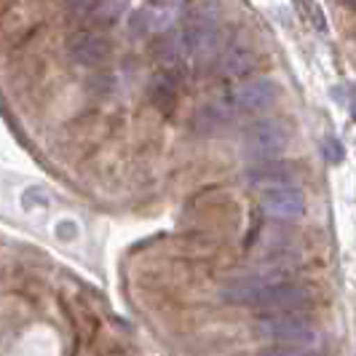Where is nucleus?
Here are the masks:
<instances>
[{"label": "nucleus", "mask_w": 356, "mask_h": 356, "mask_svg": "<svg viewBox=\"0 0 356 356\" xmlns=\"http://www.w3.org/2000/svg\"><path fill=\"white\" fill-rule=\"evenodd\" d=\"M70 56L78 65H99L107 56V46L102 38L91 35V33H81L70 40Z\"/></svg>", "instance_id": "obj_7"}, {"label": "nucleus", "mask_w": 356, "mask_h": 356, "mask_svg": "<svg viewBox=\"0 0 356 356\" xmlns=\"http://www.w3.org/2000/svg\"><path fill=\"white\" fill-rule=\"evenodd\" d=\"M260 207L268 217L273 220H298L305 212L303 191L295 185V179H282V182H268L254 188Z\"/></svg>", "instance_id": "obj_4"}, {"label": "nucleus", "mask_w": 356, "mask_h": 356, "mask_svg": "<svg viewBox=\"0 0 356 356\" xmlns=\"http://www.w3.org/2000/svg\"><path fill=\"white\" fill-rule=\"evenodd\" d=\"M217 43V19H214L212 8H201L193 17L188 19L177 33L172 35L169 43V65H196L209 59Z\"/></svg>", "instance_id": "obj_2"}, {"label": "nucleus", "mask_w": 356, "mask_h": 356, "mask_svg": "<svg viewBox=\"0 0 356 356\" xmlns=\"http://www.w3.org/2000/svg\"><path fill=\"white\" fill-rule=\"evenodd\" d=\"M289 145V129L282 121H260L244 134V153L250 161L268 163L276 161Z\"/></svg>", "instance_id": "obj_5"}, {"label": "nucleus", "mask_w": 356, "mask_h": 356, "mask_svg": "<svg viewBox=\"0 0 356 356\" xmlns=\"http://www.w3.org/2000/svg\"><path fill=\"white\" fill-rule=\"evenodd\" d=\"M327 156H330V161H340L343 159V150L335 143H327Z\"/></svg>", "instance_id": "obj_10"}, {"label": "nucleus", "mask_w": 356, "mask_h": 356, "mask_svg": "<svg viewBox=\"0 0 356 356\" xmlns=\"http://www.w3.org/2000/svg\"><path fill=\"white\" fill-rule=\"evenodd\" d=\"M247 67H250V56H244V54H238V51L225 54V56L220 59V70L225 72V75H241Z\"/></svg>", "instance_id": "obj_9"}, {"label": "nucleus", "mask_w": 356, "mask_h": 356, "mask_svg": "<svg viewBox=\"0 0 356 356\" xmlns=\"http://www.w3.org/2000/svg\"><path fill=\"white\" fill-rule=\"evenodd\" d=\"M257 332L263 338L273 340L279 346H300L308 348L316 340V327L314 321L305 316L303 311H279V314H268L263 319H257Z\"/></svg>", "instance_id": "obj_3"}, {"label": "nucleus", "mask_w": 356, "mask_h": 356, "mask_svg": "<svg viewBox=\"0 0 356 356\" xmlns=\"http://www.w3.org/2000/svg\"><path fill=\"white\" fill-rule=\"evenodd\" d=\"M351 113H354V115H356V97H354V99H351Z\"/></svg>", "instance_id": "obj_11"}, {"label": "nucleus", "mask_w": 356, "mask_h": 356, "mask_svg": "<svg viewBox=\"0 0 356 356\" xmlns=\"http://www.w3.org/2000/svg\"><path fill=\"white\" fill-rule=\"evenodd\" d=\"M70 3L72 11H78V14H89V17H102L107 14L110 8H115L118 6V0H67Z\"/></svg>", "instance_id": "obj_8"}, {"label": "nucleus", "mask_w": 356, "mask_h": 356, "mask_svg": "<svg viewBox=\"0 0 356 356\" xmlns=\"http://www.w3.org/2000/svg\"><path fill=\"white\" fill-rule=\"evenodd\" d=\"M222 300L241 305H254V308H266L268 314H279V311H305L314 303L308 286L292 284L279 273H254L236 279L228 286H222Z\"/></svg>", "instance_id": "obj_1"}, {"label": "nucleus", "mask_w": 356, "mask_h": 356, "mask_svg": "<svg viewBox=\"0 0 356 356\" xmlns=\"http://www.w3.org/2000/svg\"><path fill=\"white\" fill-rule=\"evenodd\" d=\"M276 83L270 78H252V81H244L238 86H233L225 105L231 107V113H257V110H266L273 99H276Z\"/></svg>", "instance_id": "obj_6"}]
</instances>
